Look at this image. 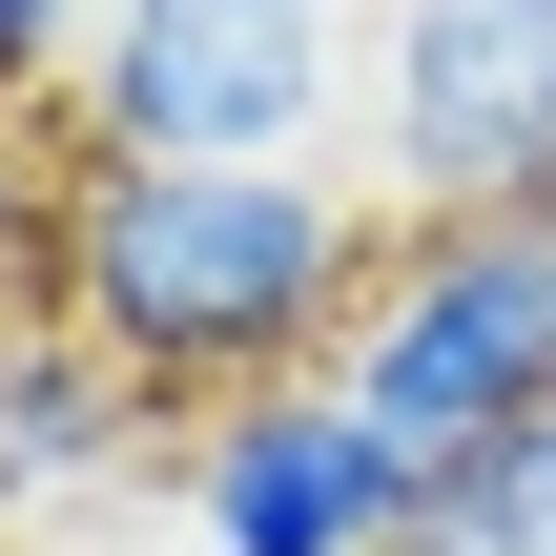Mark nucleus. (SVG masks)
<instances>
[{
    "label": "nucleus",
    "mask_w": 556,
    "mask_h": 556,
    "mask_svg": "<svg viewBox=\"0 0 556 556\" xmlns=\"http://www.w3.org/2000/svg\"><path fill=\"white\" fill-rule=\"evenodd\" d=\"M413 556H556V413L495 433L475 475H433V495H413Z\"/></svg>",
    "instance_id": "obj_7"
},
{
    "label": "nucleus",
    "mask_w": 556,
    "mask_h": 556,
    "mask_svg": "<svg viewBox=\"0 0 556 556\" xmlns=\"http://www.w3.org/2000/svg\"><path fill=\"white\" fill-rule=\"evenodd\" d=\"M83 21H103V0H0V103H41V83H83Z\"/></svg>",
    "instance_id": "obj_8"
},
{
    "label": "nucleus",
    "mask_w": 556,
    "mask_h": 556,
    "mask_svg": "<svg viewBox=\"0 0 556 556\" xmlns=\"http://www.w3.org/2000/svg\"><path fill=\"white\" fill-rule=\"evenodd\" d=\"M371 186L351 165H62L21 206V309L83 330L144 413H227L351 351L371 309Z\"/></svg>",
    "instance_id": "obj_1"
},
{
    "label": "nucleus",
    "mask_w": 556,
    "mask_h": 556,
    "mask_svg": "<svg viewBox=\"0 0 556 556\" xmlns=\"http://www.w3.org/2000/svg\"><path fill=\"white\" fill-rule=\"evenodd\" d=\"M103 475H144V392L83 351V330H41V309H0V536H41V516H83Z\"/></svg>",
    "instance_id": "obj_6"
},
{
    "label": "nucleus",
    "mask_w": 556,
    "mask_h": 556,
    "mask_svg": "<svg viewBox=\"0 0 556 556\" xmlns=\"http://www.w3.org/2000/svg\"><path fill=\"white\" fill-rule=\"evenodd\" d=\"M371 227H516L556 206V0H371Z\"/></svg>",
    "instance_id": "obj_4"
},
{
    "label": "nucleus",
    "mask_w": 556,
    "mask_h": 556,
    "mask_svg": "<svg viewBox=\"0 0 556 556\" xmlns=\"http://www.w3.org/2000/svg\"><path fill=\"white\" fill-rule=\"evenodd\" d=\"M351 83H371L351 0H103L62 103L103 165H330Z\"/></svg>",
    "instance_id": "obj_3"
},
{
    "label": "nucleus",
    "mask_w": 556,
    "mask_h": 556,
    "mask_svg": "<svg viewBox=\"0 0 556 556\" xmlns=\"http://www.w3.org/2000/svg\"><path fill=\"white\" fill-rule=\"evenodd\" d=\"M330 392L371 413V454H392L413 495L475 475L495 433H536L556 413V206H516V227H392Z\"/></svg>",
    "instance_id": "obj_2"
},
{
    "label": "nucleus",
    "mask_w": 556,
    "mask_h": 556,
    "mask_svg": "<svg viewBox=\"0 0 556 556\" xmlns=\"http://www.w3.org/2000/svg\"><path fill=\"white\" fill-rule=\"evenodd\" d=\"M165 495H186L206 556H413V475L371 454V413H351L330 371L186 413V433H165Z\"/></svg>",
    "instance_id": "obj_5"
}]
</instances>
